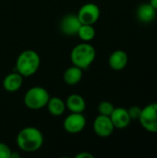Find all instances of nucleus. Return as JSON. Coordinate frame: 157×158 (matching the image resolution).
<instances>
[{"label": "nucleus", "mask_w": 157, "mask_h": 158, "mask_svg": "<svg viewBox=\"0 0 157 158\" xmlns=\"http://www.w3.org/2000/svg\"><path fill=\"white\" fill-rule=\"evenodd\" d=\"M96 34L95 29L93 25L89 24H81V26L79 29V31L77 35L83 41V42H91L92 40L94 39Z\"/></svg>", "instance_id": "17"}, {"label": "nucleus", "mask_w": 157, "mask_h": 158, "mask_svg": "<svg viewBox=\"0 0 157 158\" xmlns=\"http://www.w3.org/2000/svg\"><path fill=\"white\" fill-rule=\"evenodd\" d=\"M19 148L27 153L38 151L43 143V136L41 131L35 127L23 128L16 138Z\"/></svg>", "instance_id": "1"}, {"label": "nucleus", "mask_w": 157, "mask_h": 158, "mask_svg": "<svg viewBox=\"0 0 157 158\" xmlns=\"http://www.w3.org/2000/svg\"><path fill=\"white\" fill-rule=\"evenodd\" d=\"M23 83V76L17 72L7 74L3 80V88L8 93H15L19 91Z\"/></svg>", "instance_id": "12"}, {"label": "nucleus", "mask_w": 157, "mask_h": 158, "mask_svg": "<svg viewBox=\"0 0 157 158\" xmlns=\"http://www.w3.org/2000/svg\"><path fill=\"white\" fill-rule=\"evenodd\" d=\"M96 57L95 48L89 43L84 42L73 47L70 53L72 65L83 69H87Z\"/></svg>", "instance_id": "2"}, {"label": "nucleus", "mask_w": 157, "mask_h": 158, "mask_svg": "<svg viewBox=\"0 0 157 158\" xmlns=\"http://www.w3.org/2000/svg\"><path fill=\"white\" fill-rule=\"evenodd\" d=\"M49 98L50 94L45 88L34 86L25 93L23 102L29 109L39 110L46 106Z\"/></svg>", "instance_id": "4"}, {"label": "nucleus", "mask_w": 157, "mask_h": 158, "mask_svg": "<svg viewBox=\"0 0 157 158\" xmlns=\"http://www.w3.org/2000/svg\"><path fill=\"white\" fill-rule=\"evenodd\" d=\"M93 131L95 134L101 138H107L113 133L115 127L112 123L110 117L98 115L93 124Z\"/></svg>", "instance_id": "8"}, {"label": "nucleus", "mask_w": 157, "mask_h": 158, "mask_svg": "<svg viewBox=\"0 0 157 158\" xmlns=\"http://www.w3.org/2000/svg\"><path fill=\"white\" fill-rule=\"evenodd\" d=\"M129 61L128 55L123 50H116L114 51L108 58V64L110 68L116 71L122 70L126 68Z\"/></svg>", "instance_id": "11"}, {"label": "nucleus", "mask_w": 157, "mask_h": 158, "mask_svg": "<svg viewBox=\"0 0 157 158\" xmlns=\"http://www.w3.org/2000/svg\"><path fill=\"white\" fill-rule=\"evenodd\" d=\"M142 111H143V108H141L138 106H132L128 109V112L131 120H139L142 115Z\"/></svg>", "instance_id": "19"}, {"label": "nucleus", "mask_w": 157, "mask_h": 158, "mask_svg": "<svg viewBox=\"0 0 157 158\" xmlns=\"http://www.w3.org/2000/svg\"><path fill=\"white\" fill-rule=\"evenodd\" d=\"M139 121L145 131L157 133V103L149 104L143 108Z\"/></svg>", "instance_id": "5"}, {"label": "nucleus", "mask_w": 157, "mask_h": 158, "mask_svg": "<svg viewBox=\"0 0 157 158\" xmlns=\"http://www.w3.org/2000/svg\"><path fill=\"white\" fill-rule=\"evenodd\" d=\"M46 106H47L48 112L54 117H59L63 115L67 108L66 103L57 96H53V97L50 96Z\"/></svg>", "instance_id": "16"}, {"label": "nucleus", "mask_w": 157, "mask_h": 158, "mask_svg": "<svg viewBox=\"0 0 157 158\" xmlns=\"http://www.w3.org/2000/svg\"><path fill=\"white\" fill-rule=\"evenodd\" d=\"M20 156L18 154V153H14V152H11V156H10V158H19Z\"/></svg>", "instance_id": "23"}, {"label": "nucleus", "mask_w": 157, "mask_h": 158, "mask_svg": "<svg viewBox=\"0 0 157 158\" xmlns=\"http://www.w3.org/2000/svg\"><path fill=\"white\" fill-rule=\"evenodd\" d=\"M110 118L112 120L115 129H119V130L127 128L131 121L128 109L124 107H115L112 114L110 115Z\"/></svg>", "instance_id": "10"}, {"label": "nucleus", "mask_w": 157, "mask_h": 158, "mask_svg": "<svg viewBox=\"0 0 157 158\" xmlns=\"http://www.w3.org/2000/svg\"><path fill=\"white\" fill-rule=\"evenodd\" d=\"M11 152L12 151L7 144L0 143V158H10Z\"/></svg>", "instance_id": "20"}, {"label": "nucleus", "mask_w": 157, "mask_h": 158, "mask_svg": "<svg viewBox=\"0 0 157 158\" xmlns=\"http://www.w3.org/2000/svg\"><path fill=\"white\" fill-rule=\"evenodd\" d=\"M100 8L94 3H86L81 6L77 16L81 24L93 25L100 18Z\"/></svg>", "instance_id": "6"}, {"label": "nucleus", "mask_w": 157, "mask_h": 158, "mask_svg": "<svg viewBox=\"0 0 157 158\" xmlns=\"http://www.w3.org/2000/svg\"><path fill=\"white\" fill-rule=\"evenodd\" d=\"M114 109H115L114 105L111 102H109V101H103L98 106L99 115H103V116L110 117V115L112 114Z\"/></svg>", "instance_id": "18"}, {"label": "nucleus", "mask_w": 157, "mask_h": 158, "mask_svg": "<svg viewBox=\"0 0 157 158\" xmlns=\"http://www.w3.org/2000/svg\"><path fill=\"white\" fill-rule=\"evenodd\" d=\"M63 79L68 85H71V86L76 85L82 79V69L72 65L71 67L68 68L65 70Z\"/></svg>", "instance_id": "15"}, {"label": "nucleus", "mask_w": 157, "mask_h": 158, "mask_svg": "<svg viewBox=\"0 0 157 158\" xmlns=\"http://www.w3.org/2000/svg\"><path fill=\"white\" fill-rule=\"evenodd\" d=\"M41 58L39 54L34 50H24L16 60V69L23 77L32 76L40 68Z\"/></svg>", "instance_id": "3"}, {"label": "nucleus", "mask_w": 157, "mask_h": 158, "mask_svg": "<svg viewBox=\"0 0 157 158\" xmlns=\"http://www.w3.org/2000/svg\"><path fill=\"white\" fill-rule=\"evenodd\" d=\"M66 107L72 113H82L86 108L84 98L77 94H70L66 100Z\"/></svg>", "instance_id": "14"}, {"label": "nucleus", "mask_w": 157, "mask_h": 158, "mask_svg": "<svg viewBox=\"0 0 157 158\" xmlns=\"http://www.w3.org/2000/svg\"><path fill=\"white\" fill-rule=\"evenodd\" d=\"M156 11L150 3H143L137 9V18L143 23H150L155 19Z\"/></svg>", "instance_id": "13"}, {"label": "nucleus", "mask_w": 157, "mask_h": 158, "mask_svg": "<svg viewBox=\"0 0 157 158\" xmlns=\"http://www.w3.org/2000/svg\"><path fill=\"white\" fill-rule=\"evenodd\" d=\"M76 158H94V156L88 152H82V153L78 154L76 156Z\"/></svg>", "instance_id": "21"}, {"label": "nucleus", "mask_w": 157, "mask_h": 158, "mask_svg": "<svg viewBox=\"0 0 157 158\" xmlns=\"http://www.w3.org/2000/svg\"><path fill=\"white\" fill-rule=\"evenodd\" d=\"M81 26V22L79 18L75 14H68L65 15L60 20V31L62 33L68 36L77 35L80 27Z\"/></svg>", "instance_id": "9"}, {"label": "nucleus", "mask_w": 157, "mask_h": 158, "mask_svg": "<svg viewBox=\"0 0 157 158\" xmlns=\"http://www.w3.org/2000/svg\"><path fill=\"white\" fill-rule=\"evenodd\" d=\"M155 9L157 10V0H150V2H149Z\"/></svg>", "instance_id": "22"}, {"label": "nucleus", "mask_w": 157, "mask_h": 158, "mask_svg": "<svg viewBox=\"0 0 157 158\" xmlns=\"http://www.w3.org/2000/svg\"><path fill=\"white\" fill-rule=\"evenodd\" d=\"M86 125V118L82 113H72L69 114L63 122L64 130L71 134H76L83 131Z\"/></svg>", "instance_id": "7"}]
</instances>
